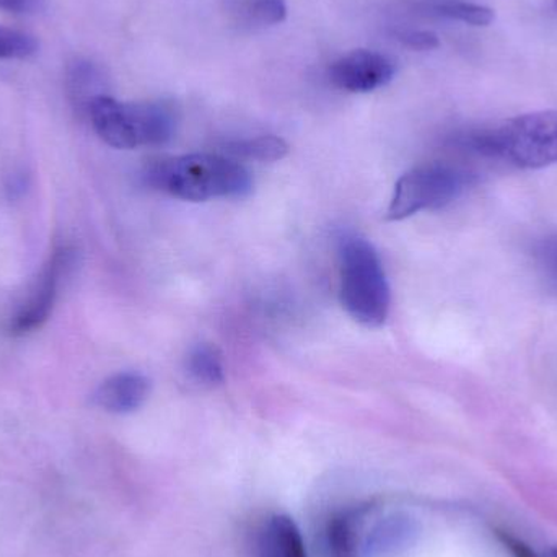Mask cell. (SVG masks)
I'll list each match as a JSON object with an SVG mask.
<instances>
[{
    "label": "cell",
    "mask_w": 557,
    "mask_h": 557,
    "mask_svg": "<svg viewBox=\"0 0 557 557\" xmlns=\"http://www.w3.org/2000/svg\"><path fill=\"white\" fill-rule=\"evenodd\" d=\"M42 0H0V10L10 13H33L41 9Z\"/></svg>",
    "instance_id": "19"
},
{
    "label": "cell",
    "mask_w": 557,
    "mask_h": 557,
    "mask_svg": "<svg viewBox=\"0 0 557 557\" xmlns=\"http://www.w3.org/2000/svg\"><path fill=\"white\" fill-rule=\"evenodd\" d=\"M539 261L546 277L557 290V237L548 238L540 245Z\"/></svg>",
    "instance_id": "18"
},
{
    "label": "cell",
    "mask_w": 557,
    "mask_h": 557,
    "mask_svg": "<svg viewBox=\"0 0 557 557\" xmlns=\"http://www.w3.org/2000/svg\"><path fill=\"white\" fill-rule=\"evenodd\" d=\"M500 539L504 540V543H506L507 548L510 549V552L513 553V556L516 557H535L532 552H530L529 548H527L523 543H520L519 540L512 539V536L506 535V533H503L500 535Z\"/></svg>",
    "instance_id": "20"
},
{
    "label": "cell",
    "mask_w": 557,
    "mask_h": 557,
    "mask_svg": "<svg viewBox=\"0 0 557 557\" xmlns=\"http://www.w3.org/2000/svg\"><path fill=\"white\" fill-rule=\"evenodd\" d=\"M150 395V380L143 373L121 372L104 380L94 399L97 406L113 414L136 411Z\"/></svg>",
    "instance_id": "9"
},
{
    "label": "cell",
    "mask_w": 557,
    "mask_h": 557,
    "mask_svg": "<svg viewBox=\"0 0 557 557\" xmlns=\"http://www.w3.org/2000/svg\"><path fill=\"white\" fill-rule=\"evenodd\" d=\"M100 87V74L91 62L78 61L72 65L69 72V91H71L72 101L82 110L87 111L91 101L100 97L98 94Z\"/></svg>",
    "instance_id": "13"
},
{
    "label": "cell",
    "mask_w": 557,
    "mask_h": 557,
    "mask_svg": "<svg viewBox=\"0 0 557 557\" xmlns=\"http://www.w3.org/2000/svg\"><path fill=\"white\" fill-rule=\"evenodd\" d=\"M396 65L388 55L357 49L337 59L330 69V78L341 90L369 94L393 81Z\"/></svg>",
    "instance_id": "6"
},
{
    "label": "cell",
    "mask_w": 557,
    "mask_h": 557,
    "mask_svg": "<svg viewBox=\"0 0 557 557\" xmlns=\"http://www.w3.org/2000/svg\"><path fill=\"white\" fill-rule=\"evenodd\" d=\"M186 372L202 386L222 385L225 380V366L221 350L214 344L199 343L186 356Z\"/></svg>",
    "instance_id": "11"
},
{
    "label": "cell",
    "mask_w": 557,
    "mask_h": 557,
    "mask_svg": "<svg viewBox=\"0 0 557 557\" xmlns=\"http://www.w3.org/2000/svg\"><path fill=\"white\" fill-rule=\"evenodd\" d=\"M555 556L557 557V552H555Z\"/></svg>",
    "instance_id": "21"
},
{
    "label": "cell",
    "mask_w": 557,
    "mask_h": 557,
    "mask_svg": "<svg viewBox=\"0 0 557 557\" xmlns=\"http://www.w3.org/2000/svg\"><path fill=\"white\" fill-rule=\"evenodd\" d=\"M437 10L447 18L457 20V22H463L471 26H490L496 20L494 10L486 5H480V3L447 0V2L438 3Z\"/></svg>",
    "instance_id": "15"
},
{
    "label": "cell",
    "mask_w": 557,
    "mask_h": 557,
    "mask_svg": "<svg viewBox=\"0 0 557 557\" xmlns=\"http://www.w3.org/2000/svg\"><path fill=\"white\" fill-rule=\"evenodd\" d=\"M36 51L38 42L32 35L0 25V59H26Z\"/></svg>",
    "instance_id": "16"
},
{
    "label": "cell",
    "mask_w": 557,
    "mask_h": 557,
    "mask_svg": "<svg viewBox=\"0 0 557 557\" xmlns=\"http://www.w3.org/2000/svg\"><path fill=\"white\" fill-rule=\"evenodd\" d=\"M463 146L517 169L535 170L557 163V110L535 111L474 131Z\"/></svg>",
    "instance_id": "2"
},
{
    "label": "cell",
    "mask_w": 557,
    "mask_h": 557,
    "mask_svg": "<svg viewBox=\"0 0 557 557\" xmlns=\"http://www.w3.org/2000/svg\"><path fill=\"white\" fill-rule=\"evenodd\" d=\"M367 512V509H350L331 517L321 536L324 557L367 556L370 549Z\"/></svg>",
    "instance_id": "8"
},
{
    "label": "cell",
    "mask_w": 557,
    "mask_h": 557,
    "mask_svg": "<svg viewBox=\"0 0 557 557\" xmlns=\"http://www.w3.org/2000/svg\"><path fill=\"white\" fill-rule=\"evenodd\" d=\"M71 253L72 251L69 250H59L52 255L51 260L42 270L41 277L36 282V287L29 294L28 300L13 317L12 323H10V333L23 336V334L38 330L48 321L49 314L54 308L55 298H58L59 281L71 264Z\"/></svg>",
    "instance_id": "7"
},
{
    "label": "cell",
    "mask_w": 557,
    "mask_h": 557,
    "mask_svg": "<svg viewBox=\"0 0 557 557\" xmlns=\"http://www.w3.org/2000/svg\"><path fill=\"white\" fill-rule=\"evenodd\" d=\"M341 304L349 317L367 327H379L389 314L392 295L382 261L366 238L341 240Z\"/></svg>",
    "instance_id": "4"
},
{
    "label": "cell",
    "mask_w": 557,
    "mask_h": 557,
    "mask_svg": "<svg viewBox=\"0 0 557 557\" xmlns=\"http://www.w3.org/2000/svg\"><path fill=\"white\" fill-rule=\"evenodd\" d=\"M150 188L183 201L245 198L253 189L250 170L221 153H191L152 160L144 170Z\"/></svg>",
    "instance_id": "1"
},
{
    "label": "cell",
    "mask_w": 557,
    "mask_h": 557,
    "mask_svg": "<svg viewBox=\"0 0 557 557\" xmlns=\"http://www.w3.org/2000/svg\"><path fill=\"white\" fill-rule=\"evenodd\" d=\"M224 152L235 160L277 162L288 153V146L282 137L258 136L251 139L234 140L225 146Z\"/></svg>",
    "instance_id": "12"
},
{
    "label": "cell",
    "mask_w": 557,
    "mask_h": 557,
    "mask_svg": "<svg viewBox=\"0 0 557 557\" xmlns=\"http://www.w3.org/2000/svg\"><path fill=\"white\" fill-rule=\"evenodd\" d=\"M238 13L247 25L274 26L284 22L287 7L284 0H245Z\"/></svg>",
    "instance_id": "14"
},
{
    "label": "cell",
    "mask_w": 557,
    "mask_h": 557,
    "mask_svg": "<svg viewBox=\"0 0 557 557\" xmlns=\"http://www.w3.org/2000/svg\"><path fill=\"white\" fill-rule=\"evenodd\" d=\"M91 126L101 140L114 149L163 146L175 136L176 110L166 101L123 103L100 95L87 110Z\"/></svg>",
    "instance_id": "3"
},
{
    "label": "cell",
    "mask_w": 557,
    "mask_h": 557,
    "mask_svg": "<svg viewBox=\"0 0 557 557\" xmlns=\"http://www.w3.org/2000/svg\"><path fill=\"white\" fill-rule=\"evenodd\" d=\"M398 39L416 51H432L441 45L438 36L428 29H405L398 33Z\"/></svg>",
    "instance_id": "17"
},
{
    "label": "cell",
    "mask_w": 557,
    "mask_h": 557,
    "mask_svg": "<svg viewBox=\"0 0 557 557\" xmlns=\"http://www.w3.org/2000/svg\"><path fill=\"white\" fill-rule=\"evenodd\" d=\"M473 175L461 166L431 162L416 166L398 180L386 219L403 221L422 211L445 208L463 195Z\"/></svg>",
    "instance_id": "5"
},
{
    "label": "cell",
    "mask_w": 557,
    "mask_h": 557,
    "mask_svg": "<svg viewBox=\"0 0 557 557\" xmlns=\"http://www.w3.org/2000/svg\"><path fill=\"white\" fill-rule=\"evenodd\" d=\"M258 557H308L304 536L287 516H274L258 536Z\"/></svg>",
    "instance_id": "10"
}]
</instances>
